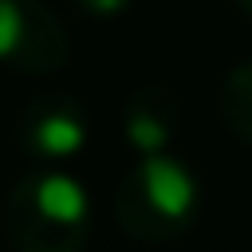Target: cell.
I'll return each instance as SVG.
<instances>
[{"label": "cell", "mask_w": 252, "mask_h": 252, "mask_svg": "<svg viewBox=\"0 0 252 252\" xmlns=\"http://www.w3.org/2000/svg\"><path fill=\"white\" fill-rule=\"evenodd\" d=\"M197 201V185L173 158H146L118 181L114 217L134 240H165L181 232Z\"/></svg>", "instance_id": "obj_1"}, {"label": "cell", "mask_w": 252, "mask_h": 252, "mask_svg": "<svg viewBox=\"0 0 252 252\" xmlns=\"http://www.w3.org/2000/svg\"><path fill=\"white\" fill-rule=\"evenodd\" d=\"M0 59L24 75H47L67 63V32L39 0H0Z\"/></svg>", "instance_id": "obj_2"}, {"label": "cell", "mask_w": 252, "mask_h": 252, "mask_svg": "<svg viewBox=\"0 0 252 252\" xmlns=\"http://www.w3.org/2000/svg\"><path fill=\"white\" fill-rule=\"evenodd\" d=\"M20 138L24 150L43 154V158H59L83 146V114L79 102L63 98V94H43L35 102H28L24 118H20Z\"/></svg>", "instance_id": "obj_3"}, {"label": "cell", "mask_w": 252, "mask_h": 252, "mask_svg": "<svg viewBox=\"0 0 252 252\" xmlns=\"http://www.w3.org/2000/svg\"><path fill=\"white\" fill-rule=\"evenodd\" d=\"M8 232L16 252H83V240H87V228L43 217L20 189H12V201H8Z\"/></svg>", "instance_id": "obj_4"}, {"label": "cell", "mask_w": 252, "mask_h": 252, "mask_svg": "<svg viewBox=\"0 0 252 252\" xmlns=\"http://www.w3.org/2000/svg\"><path fill=\"white\" fill-rule=\"evenodd\" d=\"M173 126H177V106H173V98H165V91H158V87H146V91L130 102V110H126V134H130V142H134L138 150H146V154L161 150V146L169 142Z\"/></svg>", "instance_id": "obj_5"}, {"label": "cell", "mask_w": 252, "mask_h": 252, "mask_svg": "<svg viewBox=\"0 0 252 252\" xmlns=\"http://www.w3.org/2000/svg\"><path fill=\"white\" fill-rule=\"evenodd\" d=\"M220 114L232 134L252 142V63L236 67L220 87Z\"/></svg>", "instance_id": "obj_6"}, {"label": "cell", "mask_w": 252, "mask_h": 252, "mask_svg": "<svg viewBox=\"0 0 252 252\" xmlns=\"http://www.w3.org/2000/svg\"><path fill=\"white\" fill-rule=\"evenodd\" d=\"M79 4H87L91 12H98V16H110V12H118L126 0H79Z\"/></svg>", "instance_id": "obj_7"}, {"label": "cell", "mask_w": 252, "mask_h": 252, "mask_svg": "<svg viewBox=\"0 0 252 252\" xmlns=\"http://www.w3.org/2000/svg\"><path fill=\"white\" fill-rule=\"evenodd\" d=\"M240 8H244V12H252V0H240Z\"/></svg>", "instance_id": "obj_8"}]
</instances>
